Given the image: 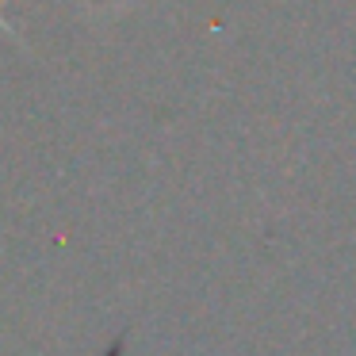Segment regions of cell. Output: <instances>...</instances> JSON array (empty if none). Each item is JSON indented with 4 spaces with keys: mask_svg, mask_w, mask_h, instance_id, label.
<instances>
[{
    "mask_svg": "<svg viewBox=\"0 0 356 356\" xmlns=\"http://www.w3.org/2000/svg\"><path fill=\"white\" fill-rule=\"evenodd\" d=\"M0 4H4V0H0Z\"/></svg>",
    "mask_w": 356,
    "mask_h": 356,
    "instance_id": "1",
    "label": "cell"
}]
</instances>
